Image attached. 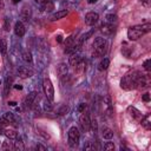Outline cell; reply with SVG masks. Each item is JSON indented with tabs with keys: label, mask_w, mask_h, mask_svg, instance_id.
<instances>
[{
	"label": "cell",
	"mask_w": 151,
	"mask_h": 151,
	"mask_svg": "<svg viewBox=\"0 0 151 151\" xmlns=\"http://www.w3.org/2000/svg\"><path fill=\"white\" fill-rule=\"evenodd\" d=\"M151 29V25L150 24H143V25H136L132 26L127 29V38L129 40H138L139 38H142L145 33L150 32Z\"/></svg>",
	"instance_id": "1"
},
{
	"label": "cell",
	"mask_w": 151,
	"mask_h": 151,
	"mask_svg": "<svg viewBox=\"0 0 151 151\" xmlns=\"http://www.w3.org/2000/svg\"><path fill=\"white\" fill-rule=\"evenodd\" d=\"M139 74H140V72H132V73H129V74L124 76L120 80V87L123 90H126V91L137 88Z\"/></svg>",
	"instance_id": "2"
},
{
	"label": "cell",
	"mask_w": 151,
	"mask_h": 151,
	"mask_svg": "<svg viewBox=\"0 0 151 151\" xmlns=\"http://www.w3.org/2000/svg\"><path fill=\"white\" fill-rule=\"evenodd\" d=\"M79 139H80V132L78 130L77 126H71L68 132H67V140H68V145L71 147H76L79 144Z\"/></svg>",
	"instance_id": "3"
},
{
	"label": "cell",
	"mask_w": 151,
	"mask_h": 151,
	"mask_svg": "<svg viewBox=\"0 0 151 151\" xmlns=\"http://www.w3.org/2000/svg\"><path fill=\"white\" fill-rule=\"evenodd\" d=\"M42 88H44V92L46 94V98L48 100H53L54 99V88H53V85H52V81L46 78L44 79V83H42Z\"/></svg>",
	"instance_id": "4"
},
{
	"label": "cell",
	"mask_w": 151,
	"mask_h": 151,
	"mask_svg": "<svg viewBox=\"0 0 151 151\" xmlns=\"http://www.w3.org/2000/svg\"><path fill=\"white\" fill-rule=\"evenodd\" d=\"M79 124L81 126V129L84 131H88L90 127H91V120H90V117L87 113L85 112H81L80 117H79Z\"/></svg>",
	"instance_id": "5"
},
{
	"label": "cell",
	"mask_w": 151,
	"mask_h": 151,
	"mask_svg": "<svg viewBox=\"0 0 151 151\" xmlns=\"http://www.w3.org/2000/svg\"><path fill=\"white\" fill-rule=\"evenodd\" d=\"M31 15H32V11H31V7L28 5H25L22 6L21 11H20V19H21V22H28L31 20Z\"/></svg>",
	"instance_id": "6"
},
{
	"label": "cell",
	"mask_w": 151,
	"mask_h": 151,
	"mask_svg": "<svg viewBox=\"0 0 151 151\" xmlns=\"http://www.w3.org/2000/svg\"><path fill=\"white\" fill-rule=\"evenodd\" d=\"M14 123H15V118L12 112H6L0 117V125H2V126L7 125V124H14Z\"/></svg>",
	"instance_id": "7"
},
{
	"label": "cell",
	"mask_w": 151,
	"mask_h": 151,
	"mask_svg": "<svg viewBox=\"0 0 151 151\" xmlns=\"http://www.w3.org/2000/svg\"><path fill=\"white\" fill-rule=\"evenodd\" d=\"M98 19H99V15H98V13H96V12H88V13L85 15V22H86V25H88V26L94 25V24L98 21Z\"/></svg>",
	"instance_id": "8"
},
{
	"label": "cell",
	"mask_w": 151,
	"mask_h": 151,
	"mask_svg": "<svg viewBox=\"0 0 151 151\" xmlns=\"http://www.w3.org/2000/svg\"><path fill=\"white\" fill-rule=\"evenodd\" d=\"M18 74H19L20 78L26 79V78H29V77L33 76V70L29 68V67H27V66H21L18 70Z\"/></svg>",
	"instance_id": "9"
},
{
	"label": "cell",
	"mask_w": 151,
	"mask_h": 151,
	"mask_svg": "<svg viewBox=\"0 0 151 151\" xmlns=\"http://www.w3.org/2000/svg\"><path fill=\"white\" fill-rule=\"evenodd\" d=\"M127 112H129V114H130L133 119H136V120H139V122H140V119L143 118L142 112H140L139 110H137L134 106H129V107H127Z\"/></svg>",
	"instance_id": "10"
},
{
	"label": "cell",
	"mask_w": 151,
	"mask_h": 151,
	"mask_svg": "<svg viewBox=\"0 0 151 151\" xmlns=\"http://www.w3.org/2000/svg\"><path fill=\"white\" fill-rule=\"evenodd\" d=\"M25 32H26V29H25L24 24L21 21H17L15 25H14V33H15V35L21 38V37H24Z\"/></svg>",
	"instance_id": "11"
},
{
	"label": "cell",
	"mask_w": 151,
	"mask_h": 151,
	"mask_svg": "<svg viewBox=\"0 0 151 151\" xmlns=\"http://www.w3.org/2000/svg\"><path fill=\"white\" fill-rule=\"evenodd\" d=\"M68 14V11L67 9H61V11H58V12H55V13H53L52 15H51V20L52 21H55V20H59V19H61V18H64V17H66Z\"/></svg>",
	"instance_id": "12"
},
{
	"label": "cell",
	"mask_w": 151,
	"mask_h": 151,
	"mask_svg": "<svg viewBox=\"0 0 151 151\" xmlns=\"http://www.w3.org/2000/svg\"><path fill=\"white\" fill-rule=\"evenodd\" d=\"M35 98H37V92L35 91H32L31 93H28L26 99H25V106L26 107H31L33 105V101H34Z\"/></svg>",
	"instance_id": "13"
},
{
	"label": "cell",
	"mask_w": 151,
	"mask_h": 151,
	"mask_svg": "<svg viewBox=\"0 0 151 151\" xmlns=\"http://www.w3.org/2000/svg\"><path fill=\"white\" fill-rule=\"evenodd\" d=\"M106 52V45H103V46H99V47H96L93 48V57L94 58H99V57H103Z\"/></svg>",
	"instance_id": "14"
},
{
	"label": "cell",
	"mask_w": 151,
	"mask_h": 151,
	"mask_svg": "<svg viewBox=\"0 0 151 151\" xmlns=\"http://www.w3.org/2000/svg\"><path fill=\"white\" fill-rule=\"evenodd\" d=\"M113 31H114L113 24H105L101 26V32L104 33V35H110L113 33Z\"/></svg>",
	"instance_id": "15"
},
{
	"label": "cell",
	"mask_w": 151,
	"mask_h": 151,
	"mask_svg": "<svg viewBox=\"0 0 151 151\" xmlns=\"http://www.w3.org/2000/svg\"><path fill=\"white\" fill-rule=\"evenodd\" d=\"M67 71H68L67 65L64 64V63H61V64H59V65L57 66V73H58L59 77H64V76H66V74H67Z\"/></svg>",
	"instance_id": "16"
},
{
	"label": "cell",
	"mask_w": 151,
	"mask_h": 151,
	"mask_svg": "<svg viewBox=\"0 0 151 151\" xmlns=\"http://www.w3.org/2000/svg\"><path fill=\"white\" fill-rule=\"evenodd\" d=\"M80 59H81L80 54H79L78 52H73V53H71V57L68 58V63H70L71 66H74L76 64H78V61H79Z\"/></svg>",
	"instance_id": "17"
},
{
	"label": "cell",
	"mask_w": 151,
	"mask_h": 151,
	"mask_svg": "<svg viewBox=\"0 0 151 151\" xmlns=\"http://www.w3.org/2000/svg\"><path fill=\"white\" fill-rule=\"evenodd\" d=\"M101 136L105 138V139H111L113 137V131L110 129V127H103L101 129Z\"/></svg>",
	"instance_id": "18"
},
{
	"label": "cell",
	"mask_w": 151,
	"mask_h": 151,
	"mask_svg": "<svg viewBox=\"0 0 151 151\" xmlns=\"http://www.w3.org/2000/svg\"><path fill=\"white\" fill-rule=\"evenodd\" d=\"M4 134L8 138V139H17L18 138V132L15 130H12V129H7L4 131Z\"/></svg>",
	"instance_id": "19"
},
{
	"label": "cell",
	"mask_w": 151,
	"mask_h": 151,
	"mask_svg": "<svg viewBox=\"0 0 151 151\" xmlns=\"http://www.w3.org/2000/svg\"><path fill=\"white\" fill-rule=\"evenodd\" d=\"M140 124H142V126L145 130H150V127H151V124H150V114H146L145 117H143L140 119Z\"/></svg>",
	"instance_id": "20"
},
{
	"label": "cell",
	"mask_w": 151,
	"mask_h": 151,
	"mask_svg": "<svg viewBox=\"0 0 151 151\" xmlns=\"http://www.w3.org/2000/svg\"><path fill=\"white\" fill-rule=\"evenodd\" d=\"M109 65H110V60H109L107 58H104V59H101V61L98 64V70H99V71H104V70H106V68L109 67Z\"/></svg>",
	"instance_id": "21"
},
{
	"label": "cell",
	"mask_w": 151,
	"mask_h": 151,
	"mask_svg": "<svg viewBox=\"0 0 151 151\" xmlns=\"http://www.w3.org/2000/svg\"><path fill=\"white\" fill-rule=\"evenodd\" d=\"M103 45H106V40L105 38H101V37H97L93 41V48L96 47H99V46H103Z\"/></svg>",
	"instance_id": "22"
},
{
	"label": "cell",
	"mask_w": 151,
	"mask_h": 151,
	"mask_svg": "<svg viewBox=\"0 0 151 151\" xmlns=\"http://www.w3.org/2000/svg\"><path fill=\"white\" fill-rule=\"evenodd\" d=\"M0 52H1V54H6V52H7V40L6 39L0 40Z\"/></svg>",
	"instance_id": "23"
},
{
	"label": "cell",
	"mask_w": 151,
	"mask_h": 151,
	"mask_svg": "<svg viewBox=\"0 0 151 151\" xmlns=\"http://www.w3.org/2000/svg\"><path fill=\"white\" fill-rule=\"evenodd\" d=\"M13 147H14L15 150H20V151H22V150L25 149V146H24V143H22L21 138L17 139V142H14V145H13Z\"/></svg>",
	"instance_id": "24"
},
{
	"label": "cell",
	"mask_w": 151,
	"mask_h": 151,
	"mask_svg": "<svg viewBox=\"0 0 151 151\" xmlns=\"http://www.w3.org/2000/svg\"><path fill=\"white\" fill-rule=\"evenodd\" d=\"M21 55H22V59H24L26 63H32V54H31V52L24 51Z\"/></svg>",
	"instance_id": "25"
},
{
	"label": "cell",
	"mask_w": 151,
	"mask_h": 151,
	"mask_svg": "<svg viewBox=\"0 0 151 151\" xmlns=\"http://www.w3.org/2000/svg\"><path fill=\"white\" fill-rule=\"evenodd\" d=\"M74 70H76L77 73H80V72L84 70V60H83V59H80V60L78 61V64L74 65Z\"/></svg>",
	"instance_id": "26"
},
{
	"label": "cell",
	"mask_w": 151,
	"mask_h": 151,
	"mask_svg": "<svg viewBox=\"0 0 151 151\" xmlns=\"http://www.w3.org/2000/svg\"><path fill=\"white\" fill-rule=\"evenodd\" d=\"M116 20H117V17H116L114 14H107V15H106V21H107V24H113Z\"/></svg>",
	"instance_id": "27"
},
{
	"label": "cell",
	"mask_w": 151,
	"mask_h": 151,
	"mask_svg": "<svg viewBox=\"0 0 151 151\" xmlns=\"http://www.w3.org/2000/svg\"><path fill=\"white\" fill-rule=\"evenodd\" d=\"M67 111H68V107H67L66 105H63V106H60V107L58 109V114L63 116V114L67 113Z\"/></svg>",
	"instance_id": "28"
},
{
	"label": "cell",
	"mask_w": 151,
	"mask_h": 151,
	"mask_svg": "<svg viewBox=\"0 0 151 151\" xmlns=\"http://www.w3.org/2000/svg\"><path fill=\"white\" fill-rule=\"evenodd\" d=\"M104 149L107 150V151L113 150V149H114V144H113V142H106V143L104 144Z\"/></svg>",
	"instance_id": "29"
},
{
	"label": "cell",
	"mask_w": 151,
	"mask_h": 151,
	"mask_svg": "<svg viewBox=\"0 0 151 151\" xmlns=\"http://www.w3.org/2000/svg\"><path fill=\"white\" fill-rule=\"evenodd\" d=\"M9 25H11V20H9V18H5L4 19V29L5 31H8L9 29Z\"/></svg>",
	"instance_id": "30"
},
{
	"label": "cell",
	"mask_w": 151,
	"mask_h": 151,
	"mask_svg": "<svg viewBox=\"0 0 151 151\" xmlns=\"http://www.w3.org/2000/svg\"><path fill=\"white\" fill-rule=\"evenodd\" d=\"M93 149H94V145L92 144V142H86V144L84 145V150H85V151L93 150Z\"/></svg>",
	"instance_id": "31"
},
{
	"label": "cell",
	"mask_w": 151,
	"mask_h": 151,
	"mask_svg": "<svg viewBox=\"0 0 151 151\" xmlns=\"http://www.w3.org/2000/svg\"><path fill=\"white\" fill-rule=\"evenodd\" d=\"M150 64H151V59H146V60L144 61L143 66H144V68H145L146 71H150V70H151V66H150Z\"/></svg>",
	"instance_id": "32"
},
{
	"label": "cell",
	"mask_w": 151,
	"mask_h": 151,
	"mask_svg": "<svg viewBox=\"0 0 151 151\" xmlns=\"http://www.w3.org/2000/svg\"><path fill=\"white\" fill-rule=\"evenodd\" d=\"M44 109H45V111H52L53 110V106H52V104L50 101H46L44 104Z\"/></svg>",
	"instance_id": "33"
},
{
	"label": "cell",
	"mask_w": 151,
	"mask_h": 151,
	"mask_svg": "<svg viewBox=\"0 0 151 151\" xmlns=\"http://www.w3.org/2000/svg\"><path fill=\"white\" fill-rule=\"evenodd\" d=\"M44 5H45V9H46V11H51V9H53V4H52V2H50L48 0H47Z\"/></svg>",
	"instance_id": "34"
},
{
	"label": "cell",
	"mask_w": 151,
	"mask_h": 151,
	"mask_svg": "<svg viewBox=\"0 0 151 151\" xmlns=\"http://www.w3.org/2000/svg\"><path fill=\"white\" fill-rule=\"evenodd\" d=\"M12 147H13V146L11 145L9 142H4L2 146H1V150H7V149H12Z\"/></svg>",
	"instance_id": "35"
},
{
	"label": "cell",
	"mask_w": 151,
	"mask_h": 151,
	"mask_svg": "<svg viewBox=\"0 0 151 151\" xmlns=\"http://www.w3.org/2000/svg\"><path fill=\"white\" fill-rule=\"evenodd\" d=\"M85 109H86V104H84V103H81V104L78 106V111H79V112H84Z\"/></svg>",
	"instance_id": "36"
},
{
	"label": "cell",
	"mask_w": 151,
	"mask_h": 151,
	"mask_svg": "<svg viewBox=\"0 0 151 151\" xmlns=\"http://www.w3.org/2000/svg\"><path fill=\"white\" fill-rule=\"evenodd\" d=\"M35 149H37V150H41V151H46V150H47V147L44 146V145H41V144H38V145L35 146Z\"/></svg>",
	"instance_id": "37"
},
{
	"label": "cell",
	"mask_w": 151,
	"mask_h": 151,
	"mask_svg": "<svg viewBox=\"0 0 151 151\" xmlns=\"http://www.w3.org/2000/svg\"><path fill=\"white\" fill-rule=\"evenodd\" d=\"M91 127H92L94 131H97V122H96V119L91 120Z\"/></svg>",
	"instance_id": "38"
},
{
	"label": "cell",
	"mask_w": 151,
	"mask_h": 151,
	"mask_svg": "<svg viewBox=\"0 0 151 151\" xmlns=\"http://www.w3.org/2000/svg\"><path fill=\"white\" fill-rule=\"evenodd\" d=\"M143 100L144 101H150V94L149 93H145V94H143Z\"/></svg>",
	"instance_id": "39"
},
{
	"label": "cell",
	"mask_w": 151,
	"mask_h": 151,
	"mask_svg": "<svg viewBox=\"0 0 151 151\" xmlns=\"http://www.w3.org/2000/svg\"><path fill=\"white\" fill-rule=\"evenodd\" d=\"M142 2H143V5H144L145 7H149V6L151 5V0H143Z\"/></svg>",
	"instance_id": "40"
},
{
	"label": "cell",
	"mask_w": 151,
	"mask_h": 151,
	"mask_svg": "<svg viewBox=\"0 0 151 151\" xmlns=\"http://www.w3.org/2000/svg\"><path fill=\"white\" fill-rule=\"evenodd\" d=\"M4 7H5V1L0 0V9H4Z\"/></svg>",
	"instance_id": "41"
},
{
	"label": "cell",
	"mask_w": 151,
	"mask_h": 151,
	"mask_svg": "<svg viewBox=\"0 0 151 151\" xmlns=\"http://www.w3.org/2000/svg\"><path fill=\"white\" fill-rule=\"evenodd\" d=\"M34 1H35L37 4H41V5H42V4H45L47 0H34Z\"/></svg>",
	"instance_id": "42"
},
{
	"label": "cell",
	"mask_w": 151,
	"mask_h": 151,
	"mask_svg": "<svg viewBox=\"0 0 151 151\" xmlns=\"http://www.w3.org/2000/svg\"><path fill=\"white\" fill-rule=\"evenodd\" d=\"M57 41H58V42H61V41H63V37H61V35H58V37H57Z\"/></svg>",
	"instance_id": "43"
},
{
	"label": "cell",
	"mask_w": 151,
	"mask_h": 151,
	"mask_svg": "<svg viewBox=\"0 0 151 151\" xmlns=\"http://www.w3.org/2000/svg\"><path fill=\"white\" fill-rule=\"evenodd\" d=\"M4 131H5V130H4V126L0 125V134H4Z\"/></svg>",
	"instance_id": "44"
},
{
	"label": "cell",
	"mask_w": 151,
	"mask_h": 151,
	"mask_svg": "<svg viewBox=\"0 0 151 151\" xmlns=\"http://www.w3.org/2000/svg\"><path fill=\"white\" fill-rule=\"evenodd\" d=\"M14 87H15L17 90H21V88H22V86H21V85H15Z\"/></svg>",
	"instance_id": "45"
},
{
	"label": "cell",
	"mask_w": 151,
	"mask_h": 151,
	"mask_svg": "<svg viewBox=\"0 0 151 151\" xmlns=\"http://www.w3.org/2000/svg\"><path fill=\"white\" fill-rule=\"evenodd\" d=\"M87 1H88V4H94L97 0H87Z\"/></svg>",
	"instance_id": "46"
},
{
	"label": "cell",
	"mask_w": 151,
	"mask_h": 151,
	"mask_svg": "<svg viewBox=\"0 0 151 151\" xmlns=\"http://www.w3.org/2000/svg\"><path fill=\"white\" fill-rule=\"evenodd\" d=\"M12 2L13 4H18V2H20V0H12Z\"/></svg>",
	"instance_id": "47"
},
{
	"label": "cell",
	"mask_w": 151,
	"mask_h": 151,
	"mask_svg": "<svg viewBox=\"0 0 151 151\" xmlns=\"http://www.w3.org/2000/svg\"><path fill=\"white\" fill-rule=\"evenodd\" d=\"M8 104H9V105H12V106H14L17 103H14V101H11V103H8Z\"/></svg>",
	"instance_id": "48"
},
{
	"label": "cell",
	"mask_w": 151,
	"mask_h": 151,
	"mask_svg": "<svg viewBox=\"0 0 151 151\" xmlns=\"http://www.w3.org/2000/svg\"><path fill=\"white\" fill-rule=\"evenodd\" d=\"M140 1H143V0H140Z\"/></svg>",
	"instance_id": "49"
}]
</instances>
